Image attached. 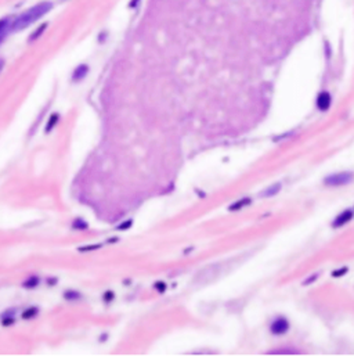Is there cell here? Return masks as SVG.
<instances>
[{
  "mask_svg": "<svg viewBox=\"0 0 354 356\" xmlns=\"http://www.w3.org/2000/svg\"><path fill=\"white\" fill-rule=\"evenodd\" d=\"M52 9H53L52 2H40L38 5L29 7L28 10H25L21 14L17 15L14 19H11L9 31L10 32H18V31L28 28L29 25H32L42 17H44L47 13H50Z\"/></svg>",
  "mask_w": 354,
  "mask_h": 356,
  "instance_id": "cell-1",
  "label": "cell"
},
{
  "mask_svg": "<svg viewBox=\"0 0 354 356\" xmlns=\"http://www.w3.org/2000/svg\"><path fill=\"white\" fill-rule=\"evenodd\" d=\"M354 182L353 172H338V174L328 175L324 179V184L328 187H342Z\"/></svg>",
  "mask_w": 354,
  "mask_h": 356,
  "instance_id": "cell-2",
  "label": "cell"
},
{
  "mask_svg": "<svg viewBox=\"0 0 354 356\" xmlns=\"http://www.w3.org/2000/svg\"><path fill=\"white\" fill-rule=\"evenodd\" d=\"M270 333L273 336H277V337H281V336H285L289 328H291V323L285 316H275V318L271 320L270 323Z\"/></svg>",
  "mask_w": 354,
  "mask_h": 356,
  "instance_id": "cell-3",
  "label": "cell"
},
{
  "mask_svg": "<svg viewBox=\"0 0 354 356\" xmlns=\"http://www.w3.org/2000/svg\"><path fill=\"white\" fill-rule=\"evenodd\" d=\"M331 106H332V96H331V93L326 90H321L316 97L317 110L321 111V112H326L331 108Z\"/></svg>",
  "mask_w": 354,
  "mask_h": 356,
  "instance_id": "cell-4",
  "label": "cell"
},
{
  "mask_svg": "<svg viewBox=\"0 0 354 356\" xmlns=\"http://www.w3.org/2000/svg\"><path fill=\"white\" fill-rule=\"evenodd\" d=\"M354 218V211L353 209H345V211H342L338 215V217L332 221V223H331V226L334 227V229H340V227H343L345 225H347L349 222L353 221Z\"/></svg>",
  "mask_w": 354,
  "mask_h": 356,
  "instance_id": "cell-5",
  "label": "cell"
},
{
  "mask_svg": "<svg viewBox=\"0 0 354 356\" xmlns=\"http://www.w3.org/2000/svg\"><path fill=\"white\" fill-rule=\"evenodd\" d=\"M87 74H89V65H87V64H81V65H78V67L73 69V73H72V81H73V82H81L82 79L86 78Z\"/></svg>",
  "mask_w": 354,
  "mask_h": 356,
  "instance_id": "cell-6",
  "label": "cell"
},
{
  "mask_svg": "<svg viewBox=\"0 0 354 356\" xmlns=\"http://www.w3.org/2000/svg\"><path fill=\"white\" fill-rule=\"evenodd\" d=\"M250 202H252L250 197L239 198V200H237V201L231 204L230 207H229V211H230V212L241 211V209H244L245 207H248V205H250Z\"/></svg>",
  "mask_w": 354,
  "mask_h": 356,
  "instance_id": "cell-7",
  "label": "cell"
},
{
  "mask_svg": "<svg viewBox=\"0 0 354 356\" xmlns=\"http://www.w3.org/2000/svg\"><path fill=\"white\" fill-rule=\"evenodd\" d=\"M47 22H44V24H40L38 27V28L35 29L32 34L29 35L28 38V43H32V42H36L38 39L42 38V35H44V32H46V29H47Z\"/></svg>",
  "mask_w": 354,
  "mask_h": 356,
  "instance_id": "cell-8",
  "label": "cell"
},
{
  "mask_svg": "<svg viewBox=\"0 0 354 356\" xmlns=\"http://www.w3.org/2000/svg\"><path fill=\"white\" fill-rule=\"evenodd\" d=\"M267 353L268 355H300L301 352L296 348H278V349H273Z\"/></svg>",
  "mask_w": 354,
  "mask_h": 356,
  "instance_id": "cell-9",
  "label": "cell"
},
{
  "mask_svg": "<svg viewBox=\"0 0 354 356\" xmlns=\"http://www.w3.org/2000/svg\"><path fill=\"white\" fill-rule=\"evenodd\" d=\"M281 187H283V184H281V183H277V184H274V186H270V187L266 188L264 192L260 193V196H262V197H264V198L274 197V196H277L278 193H280Z\"/></svg>",
  "mask_w": 354,
  "mask_h": 356,
  "instance_id": "cell-10",
  "label": "cell"
},
{
  "mask_svg": "<svg viewBox=\"0 0 354 356\" xmlns=\"http://www.w3.org/2000/svg\"><path fill=\"white\" fill-rule=\"evenodd\" d=\"M39 283H40V279H39L38 276L32 274V276H28V277L22 281V287L28 290L36 289V287L39 286Z\"/></svg>",
  "mask_w": 354,
  "mask_h": 356,
  "instance_id": "cell-11",
  "label": "cell"
},
{
  "mask_svg": "<svg viewBox=\"0 0 354 356\" xmlns=\"http://www.w3.org/2000/svg\"><path fill=\"white\" fill-rule=\"evenodd\" d=\"M38 315H39L38 306H29V308H27L24 312L21 313V318L24 319V320H32V319L36 318Z\"/></svg>",
  "mask_w": 354,
  "mask_h": 356,
  "instance_id": "cell-12",
  "label": "cell"
},
{
  "mask_svg": "<svg viewBox=\"0 0 354 356\" xmlns=\"http://www.w3.org/2000/svg\"><path fill=\"white\" fill-rule=\"evenodd\" d=\"M58 121H60V115H58V114H52V115H50L47 124H46V128H44L46 133H50V132L57 126Z\"/></svg>",
  "mask_w": 354,
  "mask_h": 356,
  "instance_id": "cell-13",
  "label": "cell"
},
{
  "mask_svg": "<svg viewBox=\"0 0 354 356\" xmlns=\"http://www.w3.org/2000/svg\"><path fill=\"white\" fill-rule=\"evenodd\" d=\"M87 227H89V225H87L86 222L83 221V219H75V221L72 222V229H73V230L82 231V230H86Z\"/></svg>",
  "mask_w": 354,
  "mask_h": 356,
  "instance_id": "cell-14",
  "label": "cell"
},
{
  "mask_svg": "<svg viewBox=\"0 0 354 356\" xmlns=\"http://www.w3.org/2000/svg\"><path fill=\"white\" fill-rule=\"evenodd\" d=\"M81 294L78 291H73V290H68V291L64 293V298L68 299V301H78V299H81Z\"/></svg>",
  "mask_w": 354,
  "mask_h": 356,
  "instance_id": "cell-15",
  "label": "cell"
},
{
  "mask_svg": "<svg viewBox=\"0 0 354 356\" xmlns=\"http://www.w3.org/2000/svg\"><path fill=\"white\" fill-rule=\"evenodd\" d=\"M11 19L13 18H10V17H5V18L0 19V34L9 31V27L10 24H11Z\"/></svg>",
  "mask_w": 354,
  "mask_h": 356,
  "instance_id": "cell-16",
  "label": "cell"
},
{
  "mask_svg": "<svg viewBox=\"0 0 354 356\" xmlns=\"http://www.w3.org/2000/svg\"><path fill=\"white\" fill-rule=\"evenodd\" d=\"M347 272H349V268H347V266H342V268H339V269H336L332 272V277H342V276H345Z\"/></svg>",
  "mask_w": 354,
  "mask_h": 356,
  "instance_id": "cell-17",
  "label": "cell"
},
{
  "mask_svg": "<svg viewBox=\"0 0 354 356\" xmlns=\"http://www.w3.org/2000/svg\"><path fill=\"white\" fill-rule=\"evenodd\" d=\"M15 323V319H14V316L13 315H10V316H3L2 318V324L3 326H11V324H14Z\"/></svg>",
  "mask_w": 354,
  "mask_h": 356,
  "instance_id": "cell-18",
  "label": "cell"
},
{
  "mask_svg": "<svg viewBox=\"0 0 354 356\" xmlns=\"http://www.w3.org/2000/svg\"><path fill=\"white\" fill-rule=\"evenodd\" d=\"M154 289L157 290L158 293H161V294H163L165 291H166V283H163V281H157V283L154 284Z\"/></svg>",
  "mask_w": 354,
  "mask_h": 356,
  "instance_id": "cell-19",
  "label": "cell"
},
{
  "mask_svg": "<svg viewBox=\"0 0 354 356\" xmlns=\"http://www.w3.org/2000/svg\"><path fill=\"white\" fill-rule=\"evenodd\" d=\"M132 225H133V221H132V219H128V221L123 222L122 225H119V226H118V230H126V229H129Z\"/></svg>",
  "mask_w": 354,
  "mask_h": 356,
  "instance_id": "cell-20",
  "label": "cell"
},
{
  "mask_svg": "<svg viewBox=\"0 0 354 356\" xmlns=\"http://www.w3.org/2000/svg\"><path fill=\"white\" fill-rule=\"evenodd\" d=\"M317 279H318V274H311V277H309V279L303 281V286H309V284L313 283V281Z\"/></svg>",
  "mask_w": 354,
  "mask_h": 356,
  "instance_id": "cell-21",
  "label": "cell"
},
{
  "mask_svg": "<svg viewBox=\"0 0 354 356\" xmlns=\"http://www.w3.org/2000/svg\"><path fill=\"white\" fill-rule=\"evenodd\" d=\"M140 2H141V0H130L129 9H137L140 5Z\"/></svg>",
  "mask_w": 354,
  "mask_h": 356,
  "instance_id": "cell-22",
  "label": "cell"
},
{
  "mask_svg": "<svg viewBox=\"0 0 354 356\" xmlns=\"http://www.w3.org/2000/svg\"><path fill=\"white\" fill-rule=\"evenodd\" d=\"M98 247H100V246H93V247H83V248H81V250H79V251H82V252H83V251H93V250H96V248H98Z\"/></svg>",
  "mask_w": 354,
  "mask_h": 356,
  "instance_id": "cell-23",
  "label": "cell"
},
{
  "mask_svg": "<svg viewBox=\"0 0 354 356\" xmlns=\"http://www.w3.org/2000/svg\"><path fill=\"white\" fill-rule=\"evenodd\" d=\"M6 36H7V32H2V34H0V44L5 42Z\"/></svg>",
  "mask_w": 354,
  "mask_h": 356,
  "instance_id": "cell-24",
  "label": "cell"
},
{
  "mask_svg": "<svg viewBox=\"0 0 354 356\" xmlns=\"http://www.w3.org/2000/svg\"><path fill=\"white\" fill-rule=\"evenodd\" d=\"M3 68H5V60H3V58H0V73L3 71Z\"/></svg>",
  "mask_w": 354,
  "mask_h": 356,
  "instance_id": "cell-25",
  "label": "cell"
}]
</instances>
